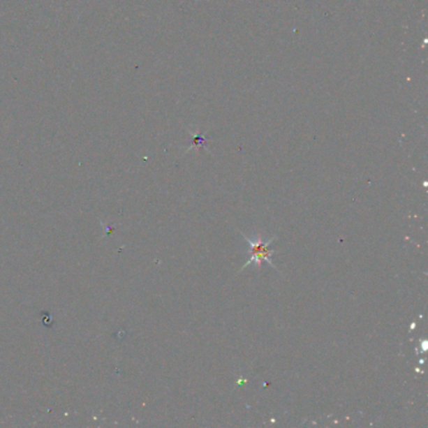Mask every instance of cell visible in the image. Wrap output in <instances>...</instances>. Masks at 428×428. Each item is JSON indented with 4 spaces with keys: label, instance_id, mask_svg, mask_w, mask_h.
Masks as SVG:
<instances>
[{
    "label": "cell",
    "instance_id": "cell-1",
    "mask_svg": "<svg viewBox=\"0 0 428 428\" xmlns=\"http://www.w3.org/2000/svg\"><path fill=\"white\" fill-rule=\"evenodd\" d=\"M242 235L244 236V240L248 242L249 245H250V249H251V256H250V259L245 263V265L242 267V270L248 267V265H250V264H255V267L260 269L261 263H263V261H267L270 267L276 269L273 264V261H272V256H273V254H275L276 251H275L274 249L269 248L270 244L275 240V237H272V239H269L267 242H261L260 236H256V239L253 240V239H250L248 236L244 235L242 233Z\"/></svg>",
    "mask_w": 428,
    "mask_h": 428
}]
</instances>
